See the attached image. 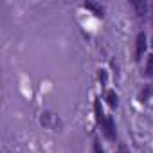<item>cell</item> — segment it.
Here are the masks:
<instances>
[{
	"instance_id": "obj_1",
	"label": "cell",
	"mask_w": 153,
	"mask_h": 153,
	"mask_svg": "<svg viewBox=\"0 0 153 153\" xmlns=\"http://www.w3.org/2000/svg\"><path fill=\"white\" fill-rule=\"evenodd\" d=\"M94 112H96V119H97V123H99V124H101V128H103L108 117L103 114V108H101V101H96V105H94Z\"/></svg>"
},
{
	"instance_id": "obj_2",
	"label": "cell",
	"mask_w": 153,
	"mask_h": 153,
	"mask_svg": "<svg viewBox=\"0 0 153 153\" xmlns=\"http://www.w3.org/2000/svg\"><path fill=\"white\" fill-rule=\"evenodd\" d=\"M144 49H146V34L144 33H139L137 34V59H140Z\"/></svg>"
},
{
	"instance_id": "obj_3",
	"label": "cell",
	"mask_w": 153,
	"mask_h": 153,
	"mask_svg": "<svg viewBox=\"0 0 153 153\" xmlns=\"http://www.w3.org/2000/svg\"><path fill=\"white\" fill-rule=\"evenodd\" d=\"M106 101L110 106H117V94L115 92H108L106 94Z\"/></svg>"
},
{
	"instance_id": "obj_4",
	"label": "cell",
	"mask_w": 153,
	"mask_h": 153,
	"mask_svg": "<svg viewBox=\"0 0 153 153\" xmlns=\"http://www.w3.org/2000/svg\"><path fill=\"white\" fill-rule=\"evenodd\" d=\"M85 7H88V9H94L97 16H101V15H103V9H101L99 6H96V4H90V2H87V4H85Z\"/></svg>"
},
{
	"instance_id": "obj_5",
	"label": "cell",
	"mask_w": 153,
	"mask_h": 153,
	"mask_svg": "<svg viewBox=\"0 0 153 153\" xmlns=\"http://www.w3.org/2000/svg\"><path fill=\"white\" fill-rule=\"evenodd\" d=\"M146 74L148 76H153V54L148 58V65H146Z\"/></svg>"
},
{
	"instance_id": "obj_6",
	"label": "cell",
	"mask_w": 153,
	"mask_h": 153,
	"mask_svg": "<svg viewBox=\"0 0 153 153\" xmlns=\"http://www.w3.org/2000/svg\"><path fill=\"white\" fill-rule=\"evenodd\" d=\"M94 153H103V149H101V144H99L97 140L94 142Z\"/></svg>"
},
{
	"instance_id": "obj_7",
	"label": "cell",
	"mask_w": 153,
	"mask_h": 153,
	"mask_svg": "<svg viewBox=\"0 0 153 153\" xmlns=\"http://www.w3.org/2000/svg\"><path fill=\"white\" fill-rule=\"evenodd\" d=\"M151 92H153V88H151Z\"/></svg>"
}]
</instances>
